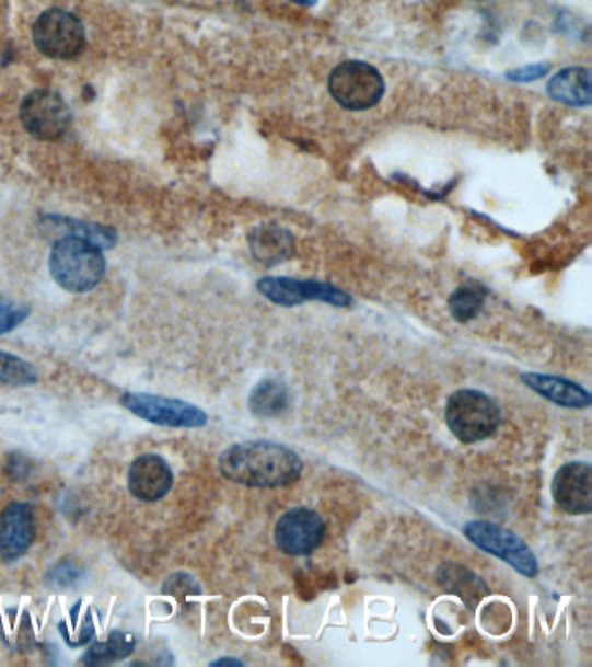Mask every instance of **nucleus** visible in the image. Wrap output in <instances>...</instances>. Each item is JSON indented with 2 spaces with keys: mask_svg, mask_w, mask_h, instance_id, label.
Returning <instances> with one entry per match:
<instances>
[{
  "mask_svg": "<svg viewBox=\"0 0 592 667\" xmlns=\"http://www.w3.org/2000/svg\"><path fill=\"white\" fill-rule=\"evenodd\" d=\"M219 470L224 479L245 487L277 488L301 479L303 461L286 445L254 440L228 447L219 458Z\"/></svg>",
  "mask_w": 592,
  "mask_h": 667,
  "instance_id": "nucleus-1",
  "label": "nucleus"
},
{
  "mask_svg": "<svg viewBox=\"0 0 592 667\" xmlns=\"http://www.w3.org/2000/svg\"><path fill=\"white\" fill-rule=\"evenodd\" d=\"M49 269L59 287L84 295L100 286L105 277L106 261L102 249L88 240L63 237L53 248Z\"/></svg>",
  "mask_w": 592,
  "mask_h": 667,
  "instance_id": "nucleus-2",
  "label": "nucleus"
},
{
  "mask_svg": "<svg viewBox=\"0 0 592 667\" xmlns=\"http://www.w3.org/2000/svg\"><path fill=\"white\" fill-rule=\"evenodd\" d=\"M445 421L458 441L478 444L487 440L499 428L500 409L481 391L458 390L446 402Z\"/></svg>",
  "mask_w": 592,
  "mask_h": 667,
  "instance_id": "nucleus-3",
  "label": "nucleus"
},
{
  "mask_svg": "<svg viewBox=\"0 0 592 667\" xmlns=\"http://www.w3.org/2000/svg\"><path fill=\"white\" fill-rule=\"evenodd\" d=\"M328 91L343 108L361 112L374 108L386 93L383 76L365 61L337 65L328 79Z\"/></svg>",
  "mask_w": 592,
  "mask_h": 667,
  "instance_id": "nucleus-4",
  "label": "nucleus"
},
{
  "mask_svg": "<svg viewBox=\"0 0 592 667\" xmlns=\"http://www.w3.org/2000/svg\"><path fill=\"white\" fill-rule=\"evenodd\" d=\"M464 536L476 548L508 563L521 575L535 577L538 574V562L534 551L530 550L529 544L511 530L491 521L475 520L466 524Z\"/></svg>",
  "mask_w": 592,
  "mask_h": 667,
  "instance_id": "nucleus-5",
  "label": "nucleus"
},
{
  "mask_svg": "<svg viewBox=\"0 0 592 667\" xmlns=\"http://www.w3.org/2000/svg\"><path fill=\"white\" fill-rule=\"evenodd\" d=\"M34 43L51 59H72L84 50L85 28L76 14L63 9H47L35 22Z\"/></svg>",
  "mask_w": 592,
  "mask_h": 667,
  "instance_id": "nucleus-6",
  "label": "nucleus"
},
{
  "mask_svg": "<svg viewBox=\"0 0 592 667\" xmlns=\"http://www.w3.org/2000/svg\"><path fill=\"white\" fill-rule=\"evenodd\" d=\"M20 118L30 136L38 141H56L67 135L72 114L67 101L51 89H35L23 97Z\"/></svg>",
  "mask_w": 592,
  "mask_h": 667,
  "instance_id": "nucleus-7",
  "label": "nucleus"
},
{
  "mask_svg": "<svg viewBox=\"0 0 592 667\" xmlns=\"http://www.w3.org/2000/svg\"><path fill=\"white\" fill-rule=\"evenodd\" d=\"M257 290L263 298L292 308L306 301H322L337 308H346L353 302L351 296L339 287L320 280H299L289 277H265L257 281Z\"/></svg>",
  "mask_w": 592,
  "mask_h": 667,
  "instance_id": "nucleus-8",
  "label": "nucleus"
},
{
  "mask_svg": "<svg viewBox=\"0 0 592 667\" xmlns=\"http://www.w3.org/2000/svg\"><path fill=\"white\" fill-rule=\"evenodd\" d=\"M120 403L135 416L167 428H200L209 421L206 412L197 405L167 396L126 393Z\"/></svg>",
  "mask_w": 592,
  "mask_h": 667,
  "instance_id": "nucleus-9",
  "label": "nucleus"
},
{
  "mask_svg": "<svg viewBox=\"0 0 592 667\" xmlns=\"http://www.w3.org/2000/svg\"><path fill=\"white\" fill-rule=\"evenodd\" d=\"M324 518L307 508H294L283 513L275 525V544L289 556H306L325 539Z\"/></svg>",
  "mask_w": 592,
  "mask_h": 667,
  "instance_id": "nucleus-10",
  "label": "nucleus"
},
{
  "mask_svg": "<svg viewBox=\"0 0 592 667\" xmlns=\"http://www.w3.org/2000/svg\"><path fill=\"white\" fill-rule=\"evenodd\" d=\"M553 499L568 515L592 511V467L589 462H568L556 471L550 483Z\"/></svg>",
  "mask_w": 592,
  "mask_h": 667,
  "instance_id": "nucleus-11",
  "label": "nucleus"
},
{
  "mask_svg": "<svg viewBox=\"0 0 592 667\" xmlns=\"http://www.w3.org/2000/svg\"><path fill=\"white\" fill-rule=\"evenodd\" d=\"M173 470L167 461L155 453H144L135 459L127 473V487L136 499L155 503L173 488Z\"/></svg>",
  "mask_w": 592,
  "mask_h": 667,
  "instance_id": "nucleus-12",
  "label": "nucleus"
},
{
  "mask_svg": "<svg viewBox=\"0 0 592 667\" xmlns=\"http://www.w3.org/2000/svg\"><path fill=\"white\" fill-rule=\"evenodd\" d=\"M35 538L34 509L26 503H11L0 515V559L16 562Z\"/></svg>",
  "mask_w": 592,
  "mask_h": 667,
  "instance_id": "nucleus-13",
  "label": "nucleus"
},
{
  "mask_svg": "<svg viewBox=\"0 0 592 667\" xmlns=\"http://www.w3.org/2000/svg\"><path fill=\"white\" fill-rule=\"evenodd\" d=\"M521 381L530 390L544 396L559 407L588 409L591 405V395L585 388L580 387L570 379L549 376V373L525 372L521 373Z\"/></svg>",
  "mask_w": 592,
  "mask_h": 667,
  "instance_id": "nucleus-14",
  "label": "nucleus"
},
{
  "mask_svg": "<svg viewBox=\"0 0 592 667\" xmlns=\"http://www.w3.org/2000/svg\"><path fill=\"white\" fill-rule=\"evenodd\" d=\"M248 248L257 263L275 266L294 254V237L278 225H260L248 235Z\"/></svg>",
  "mask_w": 592,
  "mask_h": 667,
  "instance_id": "nucleus-15",
  "label": "nucleus"
},
{
  "mask_svg": "<svg viewBox=\"0 0 592 667\" xmlns=\"http://www.w3.org/2000/svg\"><path fill=\"white\" fill-rule=\"evenodd\" d=\"M547 93L564 105H591V72L584 67L565 68L550 79Z\"/></svg>",
  "mask_w": 592,
  "mask_h": 667,
  "instance_id": "nucleus-16",
  "label": "nucleus"
},
{
  "mask_svg": "<svg viewBox=\"0 0 592 667\" xmlns=\"http://www.w3.org/2000/svg\"><path fill=\"white\" fill-rule=\"evenodd\" d=\"M44 228H46L47 233L58 235L59 239L77 237V239L88 240L102 251L112 249L117 244V233L112 228L103 227L97 222H84L79 221V219L61 218V216H46Z\"/></svg>",
  "mask_w": 592,
  "mask_h": 667,
  "instance_id": "nucleus-17",
  "label": "nucleus"
},
{
  "mask_svg": "<svg viewBox=\"0 0 592 667\" xmlns=\"http://www.w3.org/2000/svg\"><path fill=\"white\" fill-rule=\"evenodd\" d=\"M290 391L286 382L277 378L257 382L248 395V409L257 417H277L289 409Z\"/></svg>",
  "mask_w": 592,
  "mask_h": 667,
  "instance_id": "nucleus-18",
  "label": "nucleus"
},
{
  "mask_svg": "<svg viewBox=\"0 0 592 667\" xmlns=\"http://www.w3.org/2000/svg\"><path fill=\"white\" fill-rule=\"evenodd\" d=\"M136 642L129 634L115 631L109 634L108 640L103 643H94L84 655V664L88 666H103V664L117 663L126 659L135 651Z\"/></svg>",
  "mask_w": 592,
  "mask_h": 667,
  "instance_id": "nucleus-19",
  "label": "nucleus"
},
{
  "mask_svg": "<svg viewBox=\"0 0 592 667\" xmlns=\"http://www.w3.org/2000/svg\"><path fill=\"white\" fill-rule=\"evenodd\" d=\"M487 292L479 286L466 284L455 289L454 295L450 296L449 310L450 315L454 317L457 322L466 323L476 319L479 311L484 308Z\"/></svg>",
  "mask_w": 592,
  "mask_h": 667,
  "instance_id": "nucleus-20",
  "label": "nucleus"
},
{
  "mask_svg": "<svg viewBox=\"0 0 592 667\" xmlns=\"http://www.w3.org/2000/svg\"><path fill=\"white\" fill-rule=\"evenodd\" d=\"M38 372L30 361L11 353L0 352V382L8 387H30L37 382Z\"/></svg>",
  "mask_w": 592,
  "mask_h": 667,
  "instance_id": "nucleus-21",
  "label": "nucleus"
},
{
  "mask_svg": "<svg viewBox=\"0 0 592 667\" xmlns=\"http://www.w3.org/2000/svg\"><path fill=\"white\" fill-rule=\"evenodd\" d=\"M30 315V307L0 298V336L14 331Z\"/></svg>",
  "mask_w": 592,
  "mask_h": 667,
  "instance_id": "nucleus-22",
  "label": "nucleus"
},
{
  "mask_svg": "<svg viewBox=\"0 0 592 667\" xmlns=\"http://www.w3.org/2000/svg\"><path fill=\"white\" fill-rule=\"evenodd\" d=\"M80 575H82V571L77 567L76 563L65 560V562H59L58 565L49 568L46 580L49 586L68 588V586H72V584H76L80 579Z\"/></svg>",
  "mask_w": 592,
  "mask_h": 667,
  "instance_id": "nucleus-23",
  "label": "nucleus"
},
{
  "mask_svg": "<svg viewBox=\"0 0 592 667\" xmlns=\"http://www.w3.org/2000/svg\"><path fill=\"white\" fill-rule=\"evenodd\" d=\"M165 595L176 596L177 600L183 601L188 596L200 595V588L189 575L176 574L165 583Z\"/></svg>",
  "mask_w": 592,
  "mask_h": 667,
  "instance_id": "nucleus-24",
  "label": "nucleus"
},
{
  "mask_svg": "<svg viewBox=\"0 0 592 667\" xmlns=\"http://www.w3.org/2000/svg\"><path fill=\"white\" fill-rule=\"evenodd\" d=\"M550 65L549 64H535L529 65V67L516 68V70H511L508 72V79L513 80V82H518V84H525V82H534V80L542 79V77H546L549 73Z\"/></svg>",
  "mask_w": 592,
  "mask_h": 667,
  "instance_id": "nucleus-25",
  "label": "nucleus"
},
{
  "mask_svg": "<svg viewBox=\"0 0 592 667\" xmlns=\"http://www.w3.org/2000/svg\"><path fill=\"white\" fill-rule=\"evenodd\" d=\"M242 660L239 659H219L212 663V666H242Z\"/></svg>",
  "mask_w": 592,
  "mask_h": 667,
  "instance_id": "nucleus-26",
  "label": "nucleus"
},
{
  "mask_svg": "<svg viewBox=\"0 0 592 667\" xmlns=\"http://www.w3.org/2000/svg\"><path fill=\"white\" fill-rule=\"evenodd\" d=\"M290 2H294V4L303 5V8H311V5H315L318 0H290Z\"/></svg>",
  "mask_w": 592,
  "mask_h": 667,
  "instance_id": "nucleus-27",
  "label": "nucleus"
}]
</instances>
